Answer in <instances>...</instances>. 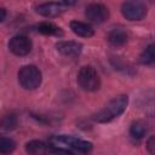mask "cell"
Here are the masks:
<instances>
[{"mask_svg": "<svg viewBox=\"0 0 155 155\" xmlns=\"http://www.w3.org/2000/svg\"><path fill=\"white\" fill-rule=\"evenodd\" d=\"M127 104H128V98L127 96L125 94H120V96H116L115 98H113L107 105L104 109L99 110L97 114L93 115V120L97 121V122H109L111 121L113 119L117 117L119 115H121L126 108H127Z\"/></svg>", "mask_w": 155, "mask_h": 155, "instance_id": "cell-1", "label": "cell"}, {"mask_svg": "<svg viewBox=\"0 0 155 155\" xmlns=\"http://www.w3.org/2000/svg\"><path fill=\"white\" fill-rule=\"evenodd\" d=\"M50 144L52 147H61V148H65L69 150L73 149V150H76L79 153H82V154H87L92 150V143L75 138L73 136H65V134L51 137Z\"/></svg>", "mask_w": 155, "mask_h": 155, "instance_id": "cell-2", "label": "cell"}, {"mask_svg": "<svg viewBox=\"0 0 155 155\" xmlns=\"http://www.w3.org/2000/svg\"><path fill=\"white\" fill-rule=\"evenodd\" d=\"M41 71L35 65H24L18 71V82L24 90H35L41 84Z\"/></svg>", "mask_w": 155, "mask_h": 155, "instance_id": "cell-3", "label": "cell"}, {"mask_svg": "<svg viewBox=\"0 0 155 155\" xmlns=\"http://www.w3.org/2000/svg\"><path fill=\"white\" fill-rule=\"evenodd\" d=\"M78 84L85 91L93 92L97 91L101 86V79L97 70L91 65H85L79 70Z\"/></svg>", "mask_w": 155, "mask_h": 155, "instance_id": "cell-4", "label": "cell"}, {"mask_svg": "<svg viewBox=\"0 0 155 155\" xmlns=\"http://www.w3.org/2000/svg\"><path fill=\"white\" fill-rule=\"evenodd\" d=\"M121 12L128 21H140L147 15V7L140 1H126L121 6Z\"/></svg>", "mask_w": 155, "mask_h": 155, "instance_id": "cell-5", "label": "cell"}, {"mask_svg": "<svg viewBox=\"0 0 155 155\" xmlns=\"http://www.w3.org/2000/svg\"><path fill=\"white\" fill-rule=\"evenodd\" d=\"M86 18L92 23H103L109 17V10L107 6L102 4H90L85 10Z\"/></svg>", "mask_w": 155, "mask_h": 155, "instance_id": "cell-6", "label": "cell"}, {"mask_svg": "<svg viewBox=\"0 0 155 155\" xmlns=\"http://www.w3.org/2000/svg\"><path fill=\"white\" fill-rule=\"evenodd\" d=\"M8 48L16 56H27L31 51V41L25 35H16L8 41Z\"/></svg>", "mask_w": 155, "mask_h": 155, "instance_id": "cell-7", "label": "cell"}, {"mask_svg": "<svg viewBox=\"0 0 155 155\" xmlns=\"http://www.w3.org/2000/svg\"><path fill=\"white\" fill-rule=\"evenodd\" d=\"M36 12L44 17H56L59 16L61 13H63L67 10V5L65 2H45V4H40L35 7Z\"/></svg>", "mask_w": 155, "mask_h": 155, "instance_id": "cell-8", "label": "cell"}, {"mask_svg": "<svg viewBox=\"0 0 155 155\" xmlns=\"http://www.w3.org/2000/svg\"><path fill=\"white\" fill-rule=\"evenodd\" d=\"M56 48L65 57H78L82 51V45L76 41H58Z\"/></svg>", "mask_w": 155, "mask_h": 155, "instance_id": "cell-9", "label": "cell"}, {"mask_svg": "<svg viewBox=\"0 0 155 155\" xmlns=\"http://www.w3.org/2000/svg\"><path fill=\"white\" fill-rule=\"evenodd\" d=\"M25 151L28 155H47L50 153V145L42 140H30L25 144Z\"/></svg>", "mask_w": 155, "mask_h": 155, "instance_id": "cell-10", "label": "cell"}, {"mask_svg": "<svg viewBox=\"0 0 155 155\" xmlns=\"http://www.w3.org/2000/svg\"><path fill=\"white\" fill-rule=\"evenodd\" d=\"M70 29L73 30L74 34H76L78 36H81V38H91L94 34L93 28L90 24L81 22V21H71Z\"/></svg>", "mask_w": 155, "mask_h": 155, "instance_id": "cell-11", "label": "cell"}, {"mask_svg": "<svg viewBox=\"0 0 155 155\" xmlns=\"http://www.w3.org/2000/svg\"><path fill=\"white\" fill-rule=\"evenodd\" d=\"M128 35L122 28H114L108 34V41L113 46H122L127 42Z\"/></svg>", "mask_w": 155, "mask_h": 155, "instance_id": "cell-12", "label": "cell"}, {"mask_svg": "<svg viewBox=\"0 0 155 155\" xmlns=\"http://www.w3.org/2000/svg\"><path fill=\"white\" fill-rule=\"evenodd\" d=\"M18 125L17 115L13 113H7L0 117V128L4 131H11L15 130Z\"/></svg>", "mask_w": 155, "mask_h": 155, "instance_id": "cell-13", "label": "cell"}, {"mask_svg": "<svg viewBox=\"0 0 155 155\" xmlns=\"http://www.w3.org/2000/svg\"><path fill=\"white\" fill-rule=\"evenodd\" d=\"M38 31L45 35H62L63 31L61 30L59 27H57L56 24L51 23V22H41L38 24Z\"/></svg>", "mask_w": 155, "mask_h": 155, "instance_id": "cell-14", "label": "cell"}, {"mask_svg": "<svg viewBox=\"0 0 155 155\" xmlns=\"http://www.w3.org/2000/svg\"><path fill=\"white\" fill-rule=\"evenodd\" d=\"M147 133V126L144 122L142 121H136L131 125V128H130V134L132 138L134 139H140L145 136Z\"/></svg>", "mask_w": 155, "mask_h": 155, "instance_id": "cell-15", "label": "cell"}, {"mask_svg": "<svg viewBox=\"0 0 155 155\" xmlns=\"http://www.w3.org/2000/svg\"><path fill=\"white\" fill-rule=\"evenodd\" d=\"M139 61L142 64H145V65H149V64H153L154 61H155V52H154V45L150 44L149 46L145 47V50L142 52L140 57H139Z\"/></svg>", "mask_w": 155, "mask_h": 155, "instance_id": "cell-16", "label": "cell"}, {"mask_svg": "<svg viewBox=\"0 0 155 155\" xmlns=\"http://www.w3.org/2000/svg\"><path fill=\"white\" fill-rule=\"evenodd\" d=\"M16 149V142L10 137H0V154H10Z\"/></svg>", "mask_w": 155, "mask_h": 155, "instance_id": "cell-17", "label": "cell"}, {"mask_svg": "<svg viewBox=\"0 0 155 155\" xmlns=\"http://www.w3.org/2000/svg\"><path fill=\"white\" fill-rule=\"evenodd\" d=\"M50 153L54 155H74V153L69 149L61 148V147H52V145H50Z\"/></svg>", "mask_w": 155, "mask_h": 155, "instance_id": "cell-18", "label": "cell"}, {"mask_svg": "<svg viewBox=\"0 0 155 155\" xmlns=\"http://www.w3.org/2000/svg\"><path fill=\"white\" fill-rule=\"evenodd\" d=\"M147 150L149 151L150 155L155 154V137L154 136H150V138L148 139V142H147Z\"/></svg>", "mask_w": 155, "mask_h": 155, "instance_id": "cell-19", "label": "cell"}, {"mask_svg": "<svg viewBox=\"0 0 155 155\" xmlns=\"http://www.w3.org/2000/svg\"><path fill=\"white\" fill-rule=\"evenodd\" d=\"M6 16H7V12L4 7H0V23L4 22L6 19Z\"/></svg>", "mask_w": 155, "mask_h": 155, "instance_id": "cell-20", "label": "cell"}]
</instances>
